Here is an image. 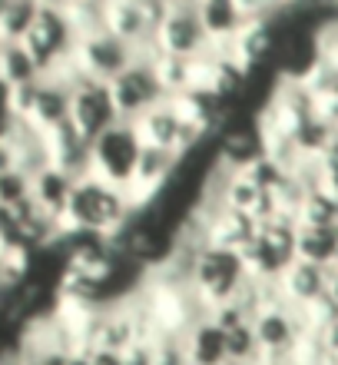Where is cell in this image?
Masks as SVG:
<instances>
[{
  "mask_svg": "<svg viewBox=\"0 0 338 365\" xmlns=\"http://www.w3.org/2000/svg\"><path fill=\"white\" fill-rule=\"evenodd\" d=\"M245 279L249 276L236 252L209 250V246L196 252V259L189 262V272H186V282L193 289V296L199 299V306L206 309V316H213L216 309H223L226 302L239 296Z\"/></svg>",
  "mask_w": 338,
  "mask_h": 365,
  "instance_id": "1",
  "label": "cell"
},
{
  "mask_svg": "<svg viewBox=\"0 0 338 365\" xmlns=\"http://www.w3.org/2000/svg\"><path fill=\"white\" fill-rule=\"evenodd\" d=\"M139 153H143V146H139V140H136L133 126L120 120V123H113L110 130H103V133L90 143L87 170H83V173L123 192L126 186H130V180H133V173H136Z\"/></svg>",
  "mask_w": 338,
  "mask_h": 365,
  "instance_id": "2",
  "label": "cell"
},
{
  "mask_svg": "<svg viewBox=\"0 0 338 365\" xmlns=\"http://www.w3.org/2000/svg\"><path fill=\"white\" fill-rule=\"evenodd\" d=\"M67 123L77 130V136L83 143H93L103 130L120 123L107 83L90 80V77L73 80L67 87Z\"/></svg>",
  "mask_w": 338,
  "mask_h": 365,
  "instance_id": "3",
  "label": "cell"
},
{
  "mask_svg": "<svg viewBox=\"0 0 338 365\" xmlns=\"http://www.w3.org/2000/svg\"><path fill=\"white\" fill-rule=\"evenodd\" d=\"M107 87H110V100H113L116 116H120L123 123L136 120L139 113H146L149 106H156L166 96L153 73V67H149V53L136 57L126 70H120Z\"/></svg>",
  "mask_w": 338,
  "mask_h": 365,
  "instance_id": "4",
  "label": "cell"
},
{
  "mask_svg": "<svg viewBox=\"0 0 338 365\" xmlns=\"http://www.w3.org/2000/svg\"><path fill=\"white\" fill-rule=\"evenodd\" d=\"M325 276H329V269H322V266H312V262H305V259H292L289 266L275 276L272 286H275V292H279V299L285 306L299 309L325 292Z\"/></svg>",
  "mask_w": 338,
  "mask_h": 365,
  "instance_id": "5",
  "label": "cell"
},
{
  "mask_svg": "<svg viewBox=\"0 0 338 365\" xmlns=\"http://www.w3.org/2000/svg\"><path fill=\"white\" fill-rule=\"evenodd\" d=\"M183 356L186 365H229V352H226V332L216 326L213 319H199L183 339Z\"/></svg>",
  "mask_w": 338,
  "mask_h": 365,
  "instance_id": "6",
  "label": "cell"
},
{
  "mask_svg": "<svg viewBox=\"0 0 338 365\" xmlns=\"http://www.w3.org/2000/svg\"><path fill=\"white\" fill-rule=\"evenodd\" d=\"M325 296H329L338 309V266H332L329 276H325Z\"/></svg>",
  "mask_w": 338,
  "mask_h": 365,
  "instance_id": "7",
  "label": "cell"
},
{
  "mask_svg": "<svg viewBox=\"0 0 338 365\" xmlns=\"http://www.w3.org/2000/svg\"><path fill=\"white\" fill-rule=\"evenodd\" d=\"M90 365H123L120 362V356H113V352H90Z\"/></svg>",
  "mask_w": 338,
  "mask_h": 365,
  "instance_id": "8",
  "label": "cell"
},
{
  "mask_svg": "<svg viewBox=\"0 0 338 365\" xmlns=\"http://www.w3.org/2000/svg\"><path fill=\"white\" fill-rule=\"evenodd\" d=\"M0 365H27V359L17 349H7V352H0Z\"/></svg>",
  "mask_w": 338,
  "mask_h": 365,
  "instance_id": "9",
  "label": "cell"
},
{
  "mask_svg": "<svg viewBox=\"0 0 338 365\" xmlns=\"http://www.w3.org/2000/svg\"><path fill=\"white\" fill-rule=\"evenodd\" d=\"M67 365H90V359H87V356H70Z\"/></svg>",
  "mask_w": 338,
  "mask_h": 365,
  "instance_id": "10",
  "label": "cell"
}]
</instances>
